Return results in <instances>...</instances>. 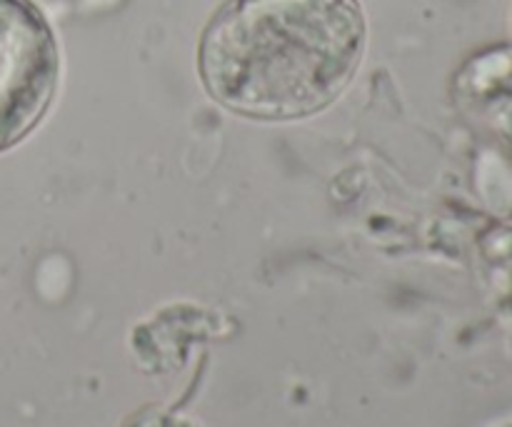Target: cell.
Instances as JSON below:
<instances>
[{
  "label": "cell",
  "instance_id": "6da1fadb",
  "mask_svg": "<svg viewBox=\"0 0 512 427\" xmlns=\"http://www.w3.org/2000/svg\"><path fill=\"white\" fill-rule=\"evenodd\" d=\"M365 18L355 0H228L200 40V75L225 108L293 120L333 103L358 70Z\"/></svg>",
  "mask_w": 512,
  "mask_h": 427
},
{
  "label": "cell",
  "instance_id": "7a4b0ae2",
  "mask_svg": "<svg viewBox=\"0 0 512 427\" xmlns=\"http://www.w3.org/2000/svg\"><path fill=\"white\" fill-rule=\"evenodd\" d=\"M58 83V45L33 0H0V153L48 110Z\"/></svg>",
  "mask_w": 512,
  "mask_h": 427
}]
</instances>
